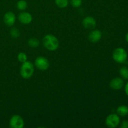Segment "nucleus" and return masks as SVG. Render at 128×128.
<instances>
[{"label": "nucleus", "mask_w": 128, "mask_h": 128, "mask_svg": "<svg viewBox=\"0 0 128 128\" xmlns=\"http://www.w3.org/2000/svg\"><path fill=\"white\" fill-rule=\"evenodd\" d=\"M10 34L12 36L13 38H18L20 37V31L18 29H17L16 28H13L11 29V31H10Z\"/></svg>", "instance_id": "a211bd4d"}, {"label": "nucleus", "mask_w": 128, "mask_h": 128, "mask_svg": "<svg viewBox=\"0 0 128 128\" xmlns=\"http://www.w3.org/2000/svg\"><path fill=\"white\" fill-rule=\"evenodd\" d=\"M42 44L46 50L50 51H54L60 46L58 39L52 34H47L42 39Z\"/></svg>", "instance_id": "f257e3e1"}, {"label": "nucleus", "mask_w": 128, "mask_h": 128, "mask_svg": "<svg viewBox=\"0 0 128 128\" xmlns=\"http://www.w3.org/2000/svg\"><path fill=\"white\" fill-rule=\"evenodd\" d=\"M82 2V0H70V3L72 7L75 8H80L81 6Z\"/></svg>", "instance_id": "6ab92c4d"}, {"label": "nucleus", "mask_w": 128, "mask_h": 128, "mask_svg": "<svg viewBox=\"0 0 128 128\" xmlns=\"http://www.w3.org/2000/svg\"><path fill=\"white\" fill-rule=\"evenodd\" d=\"M34 72V68L32 62L26 61V62L22 63L20 68V74L23 79L28 80L31 78Z\"/></svg>", "instance_id": "f03ea898"}, {"label": "nucleus", "mask_w": 128, "mask_h": 128, "mask_svg": "<svg viewBox=\"0 0 128 128\" xmlns=\"http://www.w3.org/2000/svg\"><path fill=\"white\" fill-rule=\"evenodd\" d=\"M125 92H126V94L128 96V82L126 84V86H125Z\"/></svg>", "instance_id": "412c9836"}, {"label": "nucleus", "mask_w": 128, "mask_h": 128, "mask_svg": "<svg viewBox=\"0 0 128 128\" xmlns=\"http://www.w3.org/2000/svg\"><path fill=\"white\" fill-rule=\"evenodd\" d=\"M116 112H117V114L120 116L125 117L128 114V107L124 105L119 106L116 110Z\"/></svg>", "instance_id": "f8f14e48"}, {"label": "nucleus", "mask_w": 128, "mask_h": 128, "mask_svg": "<svg viewBox=\"0 0 128 128\" xmlns=\"http://www.w3.org/2000/svg\"><path fill=\"white\" fill-rule=\"evenodd\" d=\"M29 46L32 48H36L40 46V41L36 38H31L28 41Z\"/></svg>", "instance_id": "ddd939ff"}, {"label": "nucleus", "mask_w": 128, "mask_h": 128, "mask_svg": "<svg viewBox=\"0 0 128 128\" xmlns=\"http://www.w3.org/2000/svg\"><path fill=\"white\" fill-rule=\"evenodd\" d=\"M112 58L118 63H125L128 59L127 51L122 48H116L112 53Z\"/></svg>", "instance_id": "7ed1b4c3"}, {"label": "nucleus", "mask_w": 128, "mask_h": 128, "mask_svg": "<svg viewBox=\"0 0 128 128\" xmlns=\"http://www.w3.org/2000/svg\"><path fill=\"white\" fill-rule=\"evenodd\" d=\"M18 60L20 61L21 63H23V62H26V61H28V56L24 52H20V53L18 54Z\"/></svg>", "instance_id": "f3484780"}, {"label": "nucleus", "mask_w": 128, "mask_h": 128, "mask_svg": "<svg viewBox=\"0 0 128 128\" xmlns=\"http://www.w3.org/2000/svg\"><path fill=\"white\" fill-rule=\"evenodd\" d=\"M35 66L41 71H46L50 67V62L48 60L43 56H40L36 59L34 62Z\"/></svg>", "instance_id": "39448f33"}, {"label": "nucleus", "mask_w": 128, "mask_h": 128, "mask_svg": "<svg viewBox=\"0 0 128 128\" xmlns=\"http://www.w3.org/2000/svg\"><path fill=\"white\" fill-rule=\"evenodd\" d=\"M18 20L23 24H29L32 21V16L30 12H22L19 14Z\"/></svg>", "instance_id": "9d476101"}, {"label": "nucleus", "mask_w": 128, "mask_h": 128, "mask_svg": "<svg viewBox=\"0 0 128 128\" xmlns=\"http://www.w3.org/2000/svg\"><path fill=\"white\" fill-rule=\"evenodd\" d=\"M82 24L87 30H93L96 26V21L92 16H87L82 20Z\"/></svg>", "instance_id": "6e6552de"}, {"label": "nucleus", "mask_w": 128, "mask_h": 128, "mask_svg": "<svg viewBox=\"0 0 128 128\" xmlns=\"http://www.w3.org/2000/svg\"><path fill=\"white\" fill-rule=\"evenodd\" d=\"M102 38V32L98 30H95L91 31L88 36V39L92 43H96L100 41Z\"/></svg>", "instance_id": "9b49d317"}, {"label": "nucleus", "mask_w": 128, "mask_h": 128, "mask_svg": "<svg viewBox=\"0 0 128 128\" xmlns=\"http://www.w3.org/2000/svg\"><path fill=\"white\" fill-rule=\"evenodd\" d=\"M16 7L20 11H24L27 9L28 3L25 0H20L17 2Z\"/></svg>", "instance_id": "4468645a"}, {"label": "nucleus", "mask_w": 128, "mask_h": 128, "mask_svg": "<svg viewBox=\"0 0 128 128\" xmlns=\"http://www.w3.org/2000/svg\"><path fill=\"white\" fill-rule=\"evenodd\" d=\"M55 3L60 8H66L69 4V0H55Z\"/></svg>", "instance_id": "2eb2a0df"}, {"label": "nucleus", "mask_w": 128, "mask_h": 128, "mask_svg": "<svg viewBox=\"0 0 128 128\" xmlns=\"http://www.w3.org/2000/svg\"><path fill=\"white\" fill-rule=\"evenodd\" d=\"M110 88L114 90H120L124 86V82L122 78H115L112 79L110 83Z\"/></svg>", "instance_id": "1a4fd4ad"}, {"label": "nucleus", "mask_w": 128, "mask_h": 128, "mask_svg": "<svg viewBox=\"0 0 128 128\" xmlns=\"http://www.w3.org/2000/svg\"><path fill=\"white\" fill-rule=\"evenodd\" d=\"M126 41L128 42V32L127 33V34H126Z\"/></svg>", "instance_id": "4be33fe9"}, {"label": "nucleus", "mask_w": 128, "mask_h": 128, "mask_svg": "<svg viewBox=\"0 0 128 128\" xmlns=\"http://www.w3.org/2000/svg\"><path fill=\"white\" fill-rule=\"evenodd\" d=\"M24 126V121L20 115H14L10 120V126L11 128H22Z\"/></svg>", "instance_id": "423d86ee"}, {"label": "nucleus", "mask_w": 128, "mask_h": 128, "mask_svg": "<svg viewBox=\"0 0 128 128\" xmlns=\"http://www.w3.org/2000/svg\"><path fill=\"white\" fill-rule=\"evenodd\" d=\"M16 15L12 11H8L4 15L3 20L5 24L8 26H12L16 22Z\"/></svg>", "instance_id": "0eeeda50"}, {"label": "nucleus", "mask_w": 128, "mask_h": 128, "mask_svg": "<svg viewBox=\"0 0 128 128\" xmlns=\"http://www.w3.org/2000/svg\"><path fill=\"white\" fill-rule=\"evenodd\" d=\"M120 118L116 114H110L106 119V124L108 128H114L118 127L120 124Z\"/></svg>", "instance_id": "20e7f679"}, {"label": "nucleus", "mask_w": 128, "mask_h": 128, "mask_svg": "<svg viewBox=\"0 0 128 128\" xmlns=\"http://www.w3.org/2000/svg\"><path fill=\"white\" fill-rule=\"evenodd\" d=\"M121 128H128V121H122L121 124Z\"/></svg>", "instance_id": "aec40b11"}, {"label": "nucleus", "mask_w": 128, "mask_h": 128, "mask_svg": "<svg viewBox=\"0 0 128 128\" xmlns=\"http://www.w3.org/2000/svg\"><path fill=\"white\" fill-rule=\"evenodd\" d=\"M120 73L122 78L128 80V68L127 67L123 66L121 68L120 70Z\"/></svg>", "instance_id": "dca6fc26"}]
</instances>
